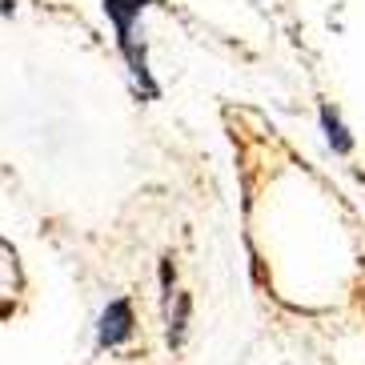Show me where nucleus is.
I'll use <instances>...</instances> for the list:
<instances>
[{
	"label": "nucleus",
	"mask_w": 365,
	"mask_h": 365,
	"mask_svg": "<svg viewBox=\"0 0 365 365\" xmlns=\"http://www.w3.org/2000/svg\"><path fill=\"white\" fill-rule=\"evenodd\" d=\"M145 9H149V0H105V16L113 21V29H117V48H120V56L129 61V73L140 81L145 97H157L161 88H157V81H153V73H149L145 44H137V16Z\"/></svg>",
	"instance_id": "nucleus-1"
},
{
	"label": "nucleus",
	"mask_w": 365,
	"mask_h": 365,
	"mask_svg": "<svg viewBox=\"0 0 365 365\" xmlns=\"http://www.w3.org/2000/svg\"><path fill=\"white\" fill-rule=\"evenodd\" d=\"M137 333V317H133V301L129 297H117L108 301L97 317V345L101 349H120Z\"/></svg>",
	"instance_id": "nucleus-2"
},
{
	"label": "nucleus",
	"mask_w": 365,
	"mask_h": 365,
	"mask_svg": "<svg viewBox=\"0 0 365 365\" xmlns=\"http://www.w3.org/2000/svg\"><path fill=\"white\" fill-rule=\"evenodd\" d=\"M317 117H322V133H325V145H329L337 157H349L354 153V133L345 129V120H341V113L325 101L322 108H317Z\"/></svg>",
	"instance_id": "nucleus-3"
},
{
	"label": "nucleus",
	"mask_w": 365,
	"mask_h": 365,
	"mask_svg": "<svg viewBox=\"0 0 365 365\" xmlns=\"http://www.w3.org/2000/svg\"><path fill=\"white\" fill-rule=\"evenodd\" d=\"M169 329H165V337H169V345L173 349H181L185 345V333H189V309H193V301H189V293H173L169 301Z\"/></svg>",
	"instance_id": "nucleus-4"
}]
</instances>
